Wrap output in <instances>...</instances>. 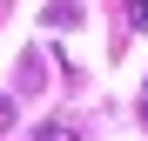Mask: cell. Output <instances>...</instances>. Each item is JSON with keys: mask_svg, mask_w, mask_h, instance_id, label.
Masks as SVG:
<instances>
[{"mask_svg": "<svg viewBox=\"0 0 148 141\" xmlns=\"http://www.w3.org/2000/svg\"><path fill=\"white\" fill-rule=\"evenodd\" d=\"M128 27H135V34H148V0H128Z\"/></svg>", "mask_w": 148, "mask_h": 141, "instance_id": "3957f363", "label": "cell"}, {"mask_svg": "<svg viewBox=\"0 0 148 141\" xmlns=\"http://www.w3.org/2000/svg\"><path fill=\"white\" fill-rule=\"evenodd\" d=\"M74 20H81L74 0H54V7H47V27H74Z\"/></svg>", "mask_w": 148, "mask_h": 141, "instance_id": "6da1fadb", "label": "cell"}, {"mask_svg": "<svg viewBox=\"0 0 148 141\" xmlns=\"http://www.w3.org/2000/svg\"><path fill=\"white\" fill-rule=\"evenodd\" d=\"M7 128H14V101L0 94V134H7Z\"/></svg>", "mask_w": 148, "mask_h": 141, "instance_id": "277c9868", "label": "cell"}, {"mask_svg": "<svg viewBox=\"0 0 148 141\" xmlns=\"http://www.w3.org/2000/svg\"><path fill=\"white\" fill-rule=\"evenodd\" d=\"M141 114H148V101H141Z\"/></svg>", "mask_w": 148, "mask_h": 141, "instance_id": "5b68a950", "label": "cell"}, {"mask_svg": "<svg viewBox=\"0 0 148 141\" xmlns=\"http://www.w3.org/2000/svg\"><path fill=\"white\" fill-rule=\"evenodd\" d=\"M34 141H81V134H74V121H47V128H40Z\"/></svg>", "mask_w": 148, "mask_h": 141, "instance_id": "7a4b0ae2", "label": "cell"}]
</instances>
